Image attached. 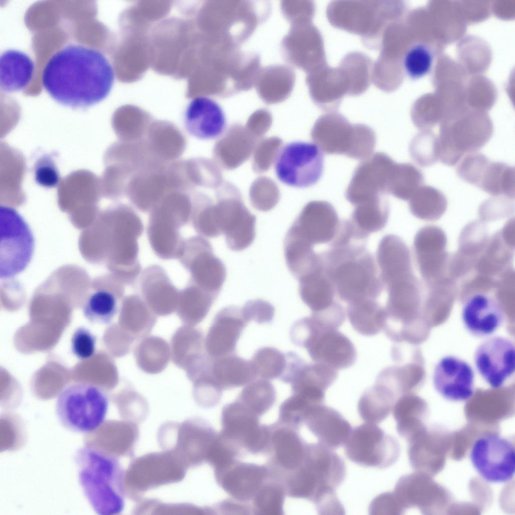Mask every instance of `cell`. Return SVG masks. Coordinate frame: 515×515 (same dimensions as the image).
Wrapping results in <instances>:
<instances>
[{
	"instance_id": "cell-1",
	"label": "cell",
	"mask_w": 515,
	"mask_h": 515,
	"mask_svg": "<svg viewBox=\"0 0 515 515\" xmlns=\"http://www.w3.org/2000/svg\"><path fill=\"white\" fill-rule=\"evenodd\" d=\"M115 80L114 69L98 49L70 44L55 52L42 72L46 92L58 104L72 109H86L110 94Z\"/></svg>"
},
{
	"instance_id": "cell-2",
	"label": "cell",
	"mask_w": 515,
	"mask_h": 515,
	"mask_svg": "<svg viewBox=\"0 0 515 515\" xmlns=\"http://www.w3.org/2000/svg\"><path fill=\"white\" fill-rule=\"evenodd\" d=\"M364 242L331 243L330 249L320 253L323 270L335 293L348 304L377 300L384 288L374 257Z\"/></svg>"
},
{
	"instance_id": "cell-3",
	"label": "cell",
	"mask_w": 515,
	"mask_h": 515,
	"mask_svg": "<svg viewBox=\"0 0 515 515\" xmlns=\"http://www.w3.org/2000/svg\"><path fill=\"white\" fill-rule=\"evenodd\" d=\"M78 478L83 492L99 515L120 513L124 507V472L117 458L93 446L75 453Z\"/></svg>"
},
{
	"instance_id": "cell-4",
	"label": "cell",
	"mask_w": 515,
	"mask_h": 515,
	"mask_svg": "<svg viewBox=\"0 0 515 515\" xmlns=\"http://www.w3.org/2000/svg\"><path fill=\"white\" fill-rule=\"evenodd\" d=\"M346 467L342 459L320 443H308L302 464L283 479L286 495L313 502L316 507L336 496Z\"/></svg>"
},
{
	"instance_id": "cell-5",
	"label": "cell",
	"mask_w": 515,
	"mask_h": 515,
	"mask_svg": "<svg viewBox=\"0 0 515 515\" xmlns=\"http://www.w3.org/2000/svg\"><path fill=\"white\" fill-rule=\"evenodd\" d=\"M108 405V396L102 388L78 382L66 386L59 393L56 413L61 424L68 430L89 433L103 423Z\"/></svg>"
},
{
	"instance_id": "cell-6",
	"label": "cell",
	"mask_w": 515,
	"mask_h": 515,
	"mask_svg": "<svg viewBox=\"0 0 515 515\" xmlns=\"http://www.w3.org/2000/svg\"><path fill=\"white\" fill-rule=\"evenodd\" d=\"M313 141L328 154H344L365 159L372 154L376 137L374 131L362 124H351L342 115L328 114L319 118L311 132Z\"/></svg>"
},
{
	"instance_id": "cell-7",
	"label": "cell",
	"mask_w": 515,
	"mask_h": 515,
	"mask_svg": "<svg viewBox=\"0 0 515 515\" xmlns=\"http://www.w3.org/2000/svg\"><path fill=\"white\" fill-rule=\"evenodd\" d=\"M493 133L492 122L483 114L457 115L444 119L438 136L439 160L449 166L456 164L465 154L482 148Z\"/></svg>"
},
{
	"instance_id": "cell-8",
	"label": "cell",
	"mask_w": 515,
	"mask_h": 515,
	"mask_svg": "<svg viewBox=\"0 0 515 515\" xmlns=\"http://www.w3.org/2000/svg\"><path fill=\"white\" fill-rule=\"evenodd\" d=\"M297 346L305 348L315 362L336 370L352 366L357 359L354 344L337 329L326 327L313 316L304 317L297 330Z\"/></svg>"
},
{
	"instance_id": "cell-9",
	"label": "cell",
	"mask_w": 515,
	"mask_h": 515,
	"mask_svg": "<svg viewBox=\"0 0 515 515\" xmlns=\"http://www.w3.org/2000/svg\"><path fill=\"white\" fill-rule=\"evenodd\" d=\"M35 240L29 225L14 208L0 207V278L23 271L33 256Z\"/></svg>"
},
{
	"instance_id": "cell-10",
	"label": "cell",
	"mask_w": 515,
	"mask_h": 515,
	"mask_svg": "<svg viewBox=\"0 0 515 515\" xmlns=\"http://www.w3.org/2000/svg\"><path fill=\"white\" fill-rule=\"evenodd\" d=\"M323 170V155L316 144L310 142L288 143L280 148L275 159L277 178L290 187L303 188L315 185Z\"/></svg>"
},
{
	"instance_id": "cell-11",
	"label": "cell",
	"mask_w": 515,
	"mask_h": 515,
	"mask_svg": "<svg viewBox=\"0 0 515 515\" xmlns=\"http://www.w3.org/2000/svg\"><path fill=\"white\" fill-rule=\"evenodd\" d=\"M347 457L365 467L385 468L398 459L399 445L395 438L374 423L366 422L355 427L346 443Z\"/></svg>"
},
{
	"instance_id": "cell-12",
	"label": "cell",
	"mask_w": 515,
	"mask_h": 515,
	"mask_svg": "<svg viewBox=\"0 0 515 515\" xmlns=\"http://www.w3.org/2000/svg\"><path fill=\"white\" fill-rule=\"evenodd\" d=\"M514 445L495 433H487L473 444L470 458L479 475L490 483H504L515 471Z\"/></svg>"
},
{
	"instance_id": "cell-13",
	"label": "cell",
	"mask_w": 515,
	"mask_h": 515,
	"mask_svg": "<svg viewBox=\"0 0 515 515\" xmlns=\"http://www.w3.org/2000/svg\"><path fill=\"white\" fill-rule=\"evenodd\" d=\"M258 416L238 399L225 405L221 412L220 433L240 450L252 454H263L270 441L269 425L262 424Z\"/></svg>"
},
{
	"instance_id": "cell-14",
	"label": "cell",
	"mask_w": 515,
	"mask_h": 515,
	"mask_svg": "<svg viewBox=\"0 0 515 515\" xmlns=\"http://www.w3.org/2000/svg\"><path fill=\"white\" fill-rule=\"evenodd\" d=\"M397 162L383 152L364 159L355 169L346 192L354 206L386 193L389 194Z\"/></svg>"
},
{
	"instance_id": "cell-15",
	"label": "cell",
	"mask_w": 515,
	"mask_h": 515,
	"mask_svg": "<svg viewBox=\"0 0 515 515\" xmlns=\"http://www.w3.org/2000/svg\"><path fill=\"white\" fill-rule=\"evenodd\" d=\"M340 222L334 207L324 201H312L302 209L287 235L313 247L332 241Z\"/></svg>"
},
{
	"instance_id": "cell-16",
	"label": "cell",
	"mask_w": 515,
	"mask_h": 515,
	"mask_svg": "<svg viewBox=\"0 0 515 515\" xmlns=\"http://www.w3.org/2000/svg\"><path fill=\"white\" fill-rule=\"evenodd\" d=\"M474 360L483 379L491 387L499 388L514 372V343L502 336L489 337L478 346Z\"/></svg>"
},
{
	"instance_id": "cell-17",
	"label": "cell",
	"mask_w": 515,
	"mask_h": 515,
	"mask_svg": "<svg viewBox=\"0 0 515 515\" xmlns=\"http://www.w3.org/2000/svg\"><path fill=\"white\" fill-rule=\"evenodd\" d=\"M297 430L278 421L271 425L268 453L270 458L267 464L272 474L280 480L296 469L304 459L308 443Z\"/></svg>"
},
{
	"instance_id": "cell-18",
	"label": "cell",
	"mask_w": 515,
	"mask_h": 515,
	"mask_svg": "<svg viewBox=\"0 0 515 515\" xmlns=\"http://www.w3.org/2000/svg\"><path fill=\"white\" fill-rule=\"evenodd\" d=\"M217 483L229 495L243 503L252 500L270 477L267 464L242 462L236 460L214 472Z\"/></svg>"
},
{
	"instance_id": "cell-19",
	"label": "cell",
	"mask_w": 515,
	"mask_h": 515,
	"mask_svg": "<svg viewBox=\"0 0 515 515\" xmlns=\"http://www.w3.org/2000/svg\"><path fill=\"white\" fill-rule=\"evenodd\" d=\"M474 373L465 361L453 356L441 359L434 368L433 382L436 390L451 401L468 400L474 393Z\"/></svg>"
},
{
	"instance_id": "cell-20",
	"label": "cell",
	"mask_w": 515,
	"mask_h": 515,
	"mask_svg": "<svg viewBox=\"0 0 515 515\" xmlns=\"http://www.w3.org/2000/svg\"><path fill=\"white\" fill-rule=\"evenodd\" d=\"M219 222L226 244L232 250H244L253 241L256 217L246 207L241 195L224 204L220 211Z\"/></svg>"
},
{
	"instance_id": "cell-21",
	"label": "cell",
	"mask_w": 515,
	"mask_h": 515,
	"mask_svg": "<svg viewBox=\"0 0 515 515\" xmlns=\"http://www.w3.org/2000/svg\"><path fill=\"white\" fill-rule=\"evenodd\" d=\"M248 323L241 310L230 305L216 315L207 333L205 346L212 358L235 354L237 342Z\"/></svg>"
},
{
	"instance_id": "cell-22",
	"label": "cell",
	"mask_w": 515,
	"mask_h": 515,
	"mask_svg": "<svg viewBox=\"0 0 515 515\" xmlns=\"http://www.w3.org/2000/svg\"><path fill=\"white\" fill-rule=\"evenodd\" d=\"M503 309L493 297L482 293L472 294L465 300L461 312L466 329L477 337L489 335L502 324Z\"/></svg>"
},
{
	"instance_id": "cell-23",
	"label": "cell",
	"mask_w": 515,
	"mask_h": 515,
	"mask_svg": "<svg viewBox=\"0 0 515 515\" xmlns=\"http://www.w3.org/2000/svg\"><path fill=\"white\" fill-rule=\"evenodd\" d=\"M303 423L319 443L331 449L346 444L352 431L350 423L339 412L323 403L311 407Z\"/></svg>"
},
{
	"instance_id": "cell-24",
	"label": "cell",
	"mask_w": 515,
	"mask_h": 515,
	"mask_svg": "<svg viewBox=\"0 0 515 515\" xmlns=\"http://www.w3.org/2000/svg\"><path fill=\"white\" fill-rule=\"evenodd\" d=\"M185 124L188 132L203 140L215 139L225 131L226 121L220 106L208 97L194 98L185 112Z\"/></svg>"
},
{
	"instance_id": "cell-25",
	"label": "cell",
	"mask_w": 515,
	"mask_h": 515,
	"mask_svg": "<svg viewBox=\"0 0 515 515\" xmlns=\"http://www.w3.org/2000/svg\"><path fill=\"white\" fill-rule=\"evenodd\" d=\"M336 370L325 364H308L304 360L293 373L288 384L293 394L317 403H323L324 393L336 380Z\"/></svg>"
},
{
	"instance_id": "cell-26",
	"label": "cell",
	"mask_w": 515,
	"mask_h": 515,
	"mask_svg": "<svg viewBox=\"0 0 515 515\" xmlns=\"http://www.w3.org/2000/svg\"><path fill=\"white\" fill-rule=\"evenodd\" d=\"M174 455L167 452L143 457L134 462L129 470L130 472L139 474H130L132 477L143 476L139 481L140 482L143 480V486L145 485L146 489L182 478L184 474V464L177 455Z\"/></svg>"
},
{
	"instance_id": "cell-27",
	"label": "cell",
	"mask_w": 515,
	"mask_h": 515,
	"mask_svg": "<svg viewBox=\"0 0 515 515\" xmlns=\"http://www.w3.org/2000/svg\"><path fill=\"white\" fill-rule=\"evenodd\" d=\"M35 65L26 53L8 49L0 56V87L5 93H15L24 90L31 81Z\"/></svg>"
},
{
	"instance_id": "cell-28",
	"label": "cell",
	"mask_w": 515,
	"mask_h": 515,
	"mask_svg": "<svg viewBox=\"0 0 515 515\" xmlns=\"http://www.w3.org/2000/svg\"><path fill=\"white\" fill-rule=\"evenodd\" d=\"M389 212V204L382 196L356 205L348 221L356 237L366 240L370 234L385 227Z\"/></svg>"
},
{
	"instance_id": "cell-29",
	"label": "cell",
	"mask_w": 515,
	"mask_h": 515,
	"mask_svg": "<svg viewBox=\"0 0 515 515\" xmlns=\"http://www.w3.org/2000/svg\"><path fill=\"white\" fill-rule=\"evenodd\" d=\"M213 359L211 373L223 390L246 385L256 377L251 361L235 354Z\"/></svg>"
},
{
	"instance_id": "cell-30",
	"label": "cell",
	"mask_w": 515,
	"mask_h": 515,
	"mask_svg": "<svg viewBox=\"0 0 515 515\" xmlns=\"http://www.w3.org/2000/svg\"><path fill=\"white\" fill-rule=\"evenodd\" d=\"M299 291L303 302L312 313L323 311L335 301L334 286L321 265L299 279Z\"/></svg>"
},
{
	"instance_id": "cell-31",
	"label": "cell",
	"mask_w": 515,
	"mask_h": 515,
	"mask_svg": "<svg viewBox=\"0 0 515 515\" xmlns=\"http://www.w3.org/2000/svg\"><path fill=\"white\" fill-rule=\"evenodd\" d=\"M376 259L383 284L409 271L406 247L395 235L387 234L381 239L377 249Z\"/></svg>"
},
{
	"instance_id": "cell-32",
	"label": "cell",
	"mask_w": 515,
	"mask_h": 515,
	"mask_svg": "<svg viewBox=\"0 0 515 515\" xmlns=\"http://www.w3.org/2000/svg\"><path fill=\"white\" fill-rule=\"evenodd\" d=\"M243 126L232 125L216 144L218 155L223 167L233 169L246 160L253 150L255 139L248 135Z\"/></svg>"
},
{
	"instance_id": "cell-33",
	"label": "cell",
	"mask_w": 515,
	"mask_h": 515,
	"mask_svg": "<svg viewBox=\"0 0 515 515\" xmlns=\"http://www.w3.org/2000/svg\"><path fill=\"white\" fill-rule=\"evenodd\" d=\"M395 393L384 384L376 381L366 389L358 403V410L366 422L377 424L386 419L395 403Z\"/></svg>"
},
{
	"instance_id": "cell-34",
	"label": "cell",
	"mask_w": 515,
	"mask_h": 515,
	"mask_svg": "<svg viewBox=\"0 0 515 515\" xmlns=\"http://www.w3.org/2000/svg\"><path fill=\"white\" fill-rule=\"evenodd\" d=\"M348 304L349 321L358 333L373 336L383 329L386 313L376 300H363Z\"/></svg>"
},
{
	"instance_id": "cell-35",
	"label": "cell",
	"mask_w": 515,
	"mask_h": 515,
	"mask_svg": "<svg viewBox=\"0 0 515 515\" xmlns=\"http://www.w3.org/2000/svg\"><path fill=\"white\" fill-rule=\"evenodd\" d=\"M123 292L122 287L115 291L99 289L91 293L82 306L84 317L92 323H109L119 311Z\"/></svg>"
},
{
	"instance_id": "cell-36",
	"label": "cell",
	"mask_w": 515,
	"mask_h": 515,
	"mask_svg": "<svg viewBox=\"0 0 515 515\" xmlns=\"http://www.w3.org/2000/svg\"><path fill=\"white\" fill-rule=\"evenodd\" d=\"M514 168L501 162L491 161L478 186L487 193L513 199L515 193Z\"/></svg>"
},
{
	"instance_id": "cell-37",
	"label": "cell",
	"mask_w": 515,
	"mask_h": 515,
	"mask_svg": "<svg viewBox=\"0 0 515 515\" xmlns=\"http://www.w3.org/2000/svg\"><path fill=\"white\" fill-rule=\"evenodd\" d=\"M246 408L260 417L267 412L276 400L273 384L267 380H253L247 384L237 398Z\"/></svg>"
},
{
	"instance_id": "cell-38",
	"label": "cell",
	"mask_w": 515,
	"mask_h": 515,
	"mask_svg": "<svg viewBox=\"0 0 515 515\" xmlns=\"http://www.w3.org/2000/svg\"><path fill=\"white\" fill-rule=\"evenodd\" d=\"M286 495L282 483L270 477L252 499V511L258 514H282Z\"/></svg>"
},
{
	"instance_id": "cell-39",
	"label": "cell",
	"mask_w": 515,
	"mask_h": 515,
	"mask_svg": "<svg viewBox=\"0 0 515 515\" xmlns=\"http://www.w3.org/2000/svg\"><path fill=\"white\" fill-rule=\"evenodd\" d=\"M251 362L256 377L265 380L280 379L286 363V354L272 347H263L253 354Z\"/></svg>"
},
{
	"instance_id": "cell-40",
	"label": "cell",
	"mask_w": 515,
	"mask_h": 515,
	"mask_svg": "<svg viewBox=\"0 0 515 515\" xmlns=\"http://www.w3.org/2000/svg\"><path fill=\"white\" fill-rule=\"evenodd\" d=\"M424 182L422 173L410 163H397L389 194L403 200H409Z\"/></svg>"
},
{
	"instance_id": "cell-41",
	"label": "cell",
	"mask_w": 515,
	"mask_h": 515,
	"mask_svg": "<svg viewBox=\"0 0 515 515\" xmlns=\"http://www.w3.org/2000/svg\"><path fill=\"white\" fill-rule=\"evenodd\" d=\"M411 158L421 167H428L439 160L438 136L431 129L421 130L412 139L409 147Z\"/></svg>"
},
{
	"instance_id": "cell-42",
	"label": "cell",
	"mask_w": 515,
	"mask_h": 515,
	"mask_svg": "<svg viewBox=\"0 0 515 515\" xmlns=\"http://www.w3.org/2000/svg\"><path fill=\"white\" fill-rule=\"evenodd\" d=\"M434 54L425 44L412 46L406 52L403 66L407 76L412 79H419L428 74L432 68Z\"/></svg>"
},
{
	"instance_id": "cell-43",
	"label": "cell",
	"mask_w": 515,
	"mask_h": 515,
	"mask_svg": "<svg viewBox=\"0 0 515 515\" xmlns=\"http://www.w3.org/2000/svg\"><path fill=\"white\" fill-rule=\"evenodd\" d=\"M410 199V210L416 215L441 213L447 205L444 195L430 186H421Z\"/></svg>"
},
{
	"instance_id": "cell-44",
	"label": "cell",
	"mask_w": 515,
	"mask_h": 515,
	"mask_svg": "<svg viewBox=\"0 0 515 515\" xmlns=\"http://www.w3.org/2000/svg\"><path fill=\"white\" fill-rule=\"evenodd\" d=\"M490 160L477 152L465 154L459 161L457 173L465 182L478 187L483 175Z\"/></svg>"
},
{
	"instance_id": "cell-45",
	"label": "cell",
	"mask_w": 515,
	"mask_h": 515,
	"mask_svg": "<svg viewBox=\"0 0 515 515\" xmlns=\"http://www.w3.org/2000/svg\"><path fill=\"white\" fill-rule=\"evenodd\" d=\"M96 336L87 328L80 326L75 329L71 338V350L80 360L92 358L96 351Z\"/></svg>"
},
{
	"instance_id": "cell-46",
	"label": "cell",
	"mask_w": 515,
	"mask_h": 515,
	"mask_svg": "<svg viewBox=\"0 0 515 515\" xmlns=\"http://www.w3.org/2000/svg\"><path fill=\"white\" fill-rule=\"evenodd\" d=\"M241 310L247 323L251 321L259 324L270 323L273 320L275 314L274 307L262 299L248 300Z\"/></svg>"
},
{
	"instance_id": "cell-47",
	"label": "cell",
	"mask_w": 515,
	"mask_h": 515,
	"mask_svg": "<svg viewBox=\"0 0 515 515\" xmlns=\"http://www.w3.org/2000/svg\"><path fill=\"white\" fill-rule=\"evenodd\" d=\"M34 178L38 184L45 188L55 187L59 184L58 170L53 160L48 155L37 160L34 167Z\"/></svg>"
},
{
	"instance_id": "cell-48",
	"label": "cell",
	"mask_w": 515,
	"mask_h": 515,
	"mask_svg": "<svg viewBox=\"0 0 515 515\" xmlns=\"http://www.w3.org/2000/svg\"><path fill=\"white\" fill-rule=\"evenodd\" d=\"M369 511L371 514H399L401 511L392 492H387L376 496L371 502Z\"/></svg>"
}]
</instances>
